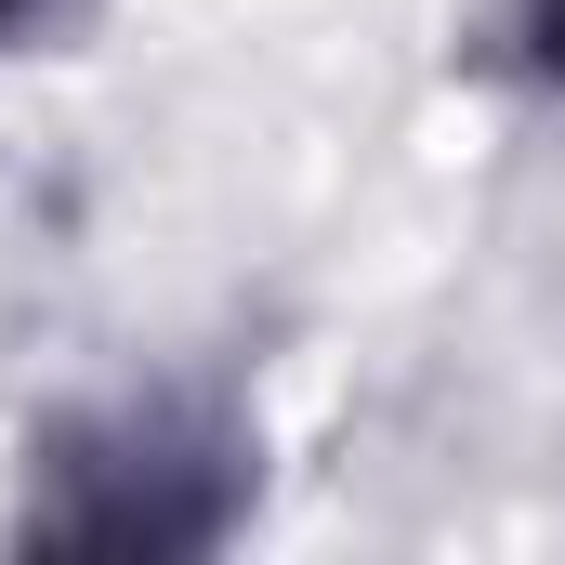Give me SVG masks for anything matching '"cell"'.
I'll list each match as a JSON object with an SVG mask.
<instances>
[{"mask_svg":"<svg viewBox=\"0 0 565 565\" xmlns=\"http://www.w3.org/2000/svg\"><path fill=\"white\" fill-rule=\"evenodd\" d=\"M0 13H26V0H0Z\"/></svg>","mask_w":565,"mask_h":565,"instance_id":"obj_2","label":"cell"},{"mask_svg":"<svg viewBox=\"0 0 565 565\" xmlns=\"http://www.w3.org/2000/svg\"><path fill=\"white\" fill-rule=\"evenodd\" d=\"M540 40H553V66H565V0H540Z\"/></svg>","mask_w":565,"mask_h":565,"instance_id":"obj_1","label":"cell"}]
</instances>
